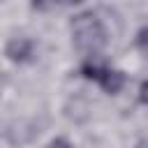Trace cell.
Listing matches in <instances>:
<instances>
[{
    "label": "cell",
    "instance_id": "7a4b0ae2",
    "mask_svg": "<svg viewBox=\"0 0 148 148\" xmlns=\"http://www.w3.org/2000/svg\"><path fill=\"white\" fill-rule=\"evenodd\" d=\"M32 39H28V37H12L9 42H7V46H5V53H7V58L9 60H14V62H25L30 56H32Z\"/></svg>",
    "mask_w": 148,
    "mask_h": 148
},
{
    "label": "cell",
    "instance_id": "3957f363",
    "mask_svg": "<svg viewBox=\"0 0 148 148\" xmlns=\"http://www.w3.org/2000/svg\"><path fill=\"white\" fill-rule=\"evenodd\" d=\"M97 81H99V86H102L104 92L116 95V92H120V88L125 86V74H123L120 69H111V67H106Z\"/></svg>",
    "mask_w": 148,
    "mask_h": 148
},
{
    "label": "cell",
    "instance_id": "8992f818",
    "mask_svg": "<svg viewBox=\"0 0 148 148\" xmlns=\"http://www.w3.org/2000/svg\"><path fill=\"white\" fill-rule=\"evenodd\" d=\"M146 28H141L139 30V35H136V44H139V49H146Z\"/></svg>",
    "mask_w": 148,
    "mask_h": 148
},
{
    "label": "cell",
    "instance_id": "277c9868",
    "mask_svg": "<svg viewBox=\"0 0 148 148\" xmlns=\"http://www.w3.org/2000/svg\"><path fill=\"white\" fill-rule=\"evenodd\" d=\"M104 69H106V65H104L99 58L90 56V58L83 62V67H81V74H83L86 79H95V81H97V79L102 76V72H104Z\"/></svg>",
    "mask_w": 148,
    "mask_h": 148
},
{
    "label": "cell",
    "instance_id": "6da1fadb",
    "mask_svg": "<svg viewBox=\"0 0 148 148\" xmlns=\"http://www.w3.org/2000/svg\"><path fill=\"white\" fill-rule=\"evenodd\" d=\"M72 37L74 46L90 56L106 44V30L92 12H81L72 18Z\"/></svg>",
    "mask_w": 148,
    "mask_h": 148
},
{
    "label": "cell",
    "instance_id": "52a82bcc",
    "mask_svg": "<svg viewBox=\"0 0 148 148\" xmlns=\"http://www.w3.org/2000/svg\"><path fill=\"white\" fill-rule=\"evenodd\" d=\"M136 148H146V141H139V143H136Z\"/></svg>",
    "mask_w": 148,
    "mask_h": 148
},
{
    "label": "cell",
    "instance_id": "5b68a950",
    "mask_svg": "<svg viewBox=\"0 0 148 148\" xmlns=\"http://www.w3.org/2000/svg\"><path fill=\"white\" fill-rule=\"evenodd\" d=\"M46 148H72V143L67 141V139H62V136H58V139H53Z\"/></svg>",
    "mask_w": 148,
    "mask_h": 148
}]
</instances>
